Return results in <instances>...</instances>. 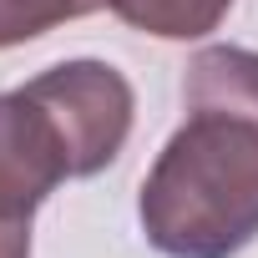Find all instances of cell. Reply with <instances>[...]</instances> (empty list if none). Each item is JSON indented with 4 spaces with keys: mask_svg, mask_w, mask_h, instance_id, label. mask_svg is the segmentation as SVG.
Wrapping results in <instances>:
<instances>
[{
    "mask_svg": "<svg viewBox=\"0 0 258 258\" xmlns=\"http://www.w3.org/2000/svg\"><path fill=\"white\" fill-rule=\"evenodd\" d=\"M101 6H111V0H0V51L26 46L66 21L96 16Z\"/></svg>",
    "mask_w": 258,
    "mask_h": 258,
    "instance_id": "cell-5",
    "label": "cell"
},
{
    "mask_svg": "<svg viewBox=\"0 0 258 258\" xmlns=\"http://www.w3.org/2000/svg\"><path fill=\"white\" fill-rule=\"evenodd\" d=\"M0 258H31V223L0 218Z\"/></svg>",
    "mask_w": 258,
    "mask_h": 258,
    "instance_id": "cell-6",
    "label": "cell"
},
{
    "mask_svg": "<svg viewBox=\"0 0 258 258\" xmlns=\"http://www.w3.org/2000/svg\"><path fill=\"white\" fill-rule=\"evenodd\" d=\"M61 182H71V167L51 116L26 96V86L0 91V218L31 223Z\"/></svg>",
    "mask_w": 258,
    "mask_h": 258,
    "instance_id": "cell-3",
    "label": "cell"
},
{
    "mask_svg": "<svg viewBox=\"0 0 258 258\" xmlns=\"http://www.w3.org/2000/svg\"><path fill=\"white\" fill-rule=\"evenodd\" d=\"M26 96L51 116L61 152L71 177H96L106 172L126 137H132V116H137V91L111 61H61L41 76L26 81Z\"/></svg>",
    "mask_w": 258,
    "mask_h": 258,
    "instance_id": "cell-2",
    "label": "cell"
},
{
    "mask_svg": "<svg viewBox=\"0 0 258 258\" xmlns=\"http://www.w3.org/2000/svg\"><path fill=\"white\" fill-rule=\"evenodd\" d=\"M233 11V0H111V16L157 41H203Z\"/></svg>",
    "mask_w": 258,
    "mask_h": 258,
    "instance_id": "cell-4",
    "label": "cell"
},
{
    "mask_svg": "<svg viewBox=\"0 0 258 258\" xmlns=\"http://www.w3.org/2000/svg\"><path fill=\"white\" fill-rule=\"evenodd\" d=\"M187 121L137 192L162 258H233L258 238V51L203 46L182 76Z\"/></svg>",
    "mask_w": 258,
    "mask_h": 258,
    "instance_id": "cell-1",
    "label": "cell"
}]
</instances>
